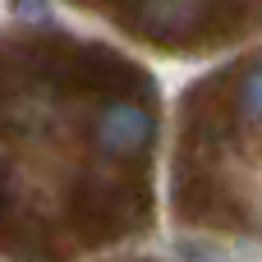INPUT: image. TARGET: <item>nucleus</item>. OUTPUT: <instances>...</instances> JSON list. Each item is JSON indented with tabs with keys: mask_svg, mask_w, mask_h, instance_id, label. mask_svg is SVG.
Segmentation results:
<instances>
[{
	"mask_svg": "<svg viewBox=\"0 0 262 262\" xmlns=\"http://www.w3.org/2000/svg\"><path fill=\"white\" fill-rule=\"evenodd\" d=\"M249 111H253V115H262V69L249 78Z\"/></svg>",
	"mask_w": 262,
	"mask_h": 262,
	"instance_id": "f257e3e1",
	"label": "nucleus"
}]
</instances>
